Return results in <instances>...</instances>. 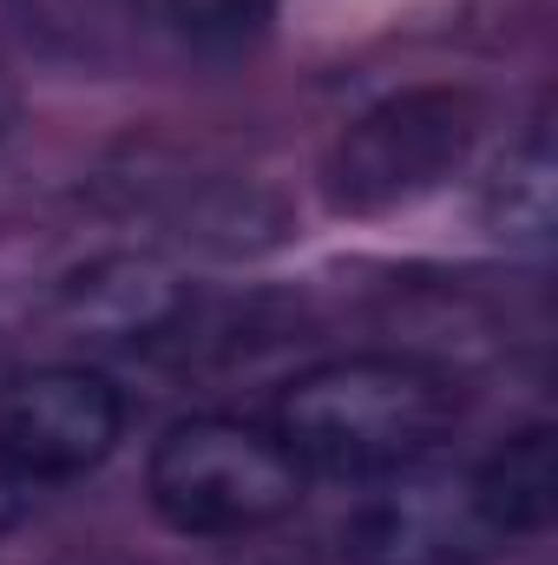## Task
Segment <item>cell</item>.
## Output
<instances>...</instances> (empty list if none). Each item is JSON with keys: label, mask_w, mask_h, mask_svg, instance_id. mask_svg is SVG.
Returning a JSON list of instances; mask_svg holds the SVG:
<instances>
[{"label": "cell", "mask_w": 558, "mask_h": 565, "mask_svg": "<svg viewBox=\"0 0 558 565\" xmlns=\"http://www.w3.org/2000/svg\"><path fill=\"white\" fill-rule=\"evenodd\" d=\"M558 513L552 427H519L473 460L427 454L362 480L335 520L342 565H493Z\"/></svg>", "instance_id": "1"}, {"label": "cell", "mask_w": 558, "mask_h": 565, "mask_svg": "<svg viewBox=\"0 0 558 565\" xmlns=\"http://www.w3.org/2000/svg\"><path fill=\"white\" fill-rule=\"evenodd\" d=\"M460 422V388L420 355H335L282 382L270 427L302 473L382 480L447 447Z\"/></svg>", "instance_id": "2"}, {"label": "cell", "mask_w": 558, "mask_h": 565, "mask_svg": "<svg viewBox=\"0 0 558 565\" xmlns=\"http://www.w3.org/2000/svg\"><path fill=\"white\" fill-rule=\"evenodd\" d=\"M309 493V473L270 422L191 415L158 434L144 460V500L178 540H244L289 520Z\"/></svg>", "instance_id": "3"}, {"label": "cell", "mask_w": 558, "mask_h": 565, "mask_svg": "<svg viewBox=\"0 0 558 565\" xmlns=\"http://www.w3.org/2000/svg\"><path fill=\"white\" fill-rule=\"evenodd\" d=\"M486 132L473 86H408L355 113L322 158V204L335 217H395L447 191Z\"/></svg>", "instance_id": "4"}, {"label": "cell", "mask_w": 558, "mask_h": 565, "mask_svg": "<svg viewBox=\"0 0 558 565\" xmlns=\"http://www.w3.org/2000/svg\"><path fill=\"white\" fill-rule=\"evenodd\" d=\"M277 0H13L26 40L86 73L211 66L244 53Z\"/></svg>", "instance_id": "5"}, {"label": "cell", "mask_w": 558, "mask_h": 565, "mask_svg": "<svg viewBox=\"0 0 558 565\" xmlns=\"http://www.w3.org/2000/svg\"><path fill=\"white\" fill-rule=\"evenodd\" d=\"M126 440V395L79 362L0 375V467L20 487L86 480Z\"/></svg>", "instance_id": "6"}, {"label": "cell", "mask_w": 558, "mask_h": 565, "mask_svg": "<svg viewBox=\"0 0 558 565\" xmlns=\"http://www.w3.org/2000/svg\"><path fill=\"white\" fill-rule=\"evenodd\" d=\"M53 322L79 342L132 349V342H164L191 316V282L151 250H99L79 270L53 282Z\"/></svg>", "instance_id": "7"}, {"label": "cell", "mask_w": 558, "mask_h": 565, "mask_svg": "<svg viewBox=\"0 0 558 565\" xmlns=\"http://www.w3.org/2000/svg\"><path fill=\"white\" fill-rule=\"evenodd\" d=\"M558 217V158H552V126L546 113L526 119L519 139H506L486 191H480V224L506 244V250H546Z\"/></svg>", "instance_id": "8"}, {"label": "cell", "mask_w": 558, "mask_h": 565, "mask_svg": "<svg viewBox=\"0 0 558 565\" xmlns=\"http://www.w3.org/2000/svg\"><path fill=\"white\" fill-rule=\"evenodd\" d=\"M26 493H33V487H20V480L0 467V540H7V533L26 520Z\"/></svg>", "instance_id": "9"}, {"label": "cell", "mask_w": 558, "mask_h": 565, "mask_svg": "<svg viewBox=\"0 0 558 565\" xmlns=\"http://www.w3.org/2000/svg\"><path fill=\"white\" fill-rule=\"evenodd\" d=\"M7 119H13V99H7V79H0V132H7Z\"/></svg>", "instance_id": "10"}]
</instances>
